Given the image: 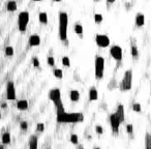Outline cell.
<instances>
[{
    "instance_id": "obj_23",
    "label": "cell",
    "mask_w": 151,
    "mask_h": 149,
    "mask_svg": "<svg viewBox=\"0 0 151 149\" xmlns=\"http://www.w3.org/2000/svg\"><path fill=\"white\" fill-rule=\"evenodd\" d=\"M74 31H76V33H77L79 36H82V34H83V26L80 24L74 25Z\"/></svg>"
},
{
    "instance_id": "obj_39",
    "label": "cell",
    "mask_w": 151,
    "mask_h": 149,
    "mask_svg": "<svg viewBox=\"0 0 151 149\" xmlns=\"http://www.w3.org/2000/svg\"><path fill=\"white\" fill-rule=\"evenodd\" d=\"M0 149H4V147H3V144L1 145V146H0Z\"/></svg>"
},
{
    "instance_id": "obj_19",
    "label": "cell",
    "mask_w": 151,
    "mask_h": 149,
    "mask_svg": "<svg viewBox=\"0 0 151 149\" xmlns=\"http://www.w3.org/2000/svg\"><path fill=\"white\" fill-rule=\"evenodd\" d=\"M38 20L42 24H47L48 23V14L45 12H40V15H38Z\"/></svg>"
},
{
    "instance_id": "obj_26",
    "label": "cell",
    "mask_w": 151,
    "mask_h": 149,
    "mask_svg": "<svg viewBox=\"0 0 151 149\" xmlns=\"http://www.w3.org/2000/svg\"><path fill=\"white\" fill-rule=\"evenodd\" d=\"M70 142H72V144H74V145L79 144V138H78L77 135L72 134V136H70Z\"/></svg>"
},
{
    "instance_id": "obj_21",
    "label": "cell",
    "mask_w": 151,
    "mask_h": 149,
    "mask_svg": "<svg viewBox=\"0 0 151 149\" xmlns=\"http://www.w3.org/2000/svg\"><path fill=\"white\" fill-rule=\"evenodd\" d=\"M10 133H4L2 135V144H10Z\"/></svg>"
},
{
    "instance_id": "obj_25",
    "label": "cell",
    "mask_w": 151,
    "mask_h": 149,
    "mask_svg": "<svg viewBox=\"0 0 151 149\" xmlns=\"http://www.w3.org/2000/svg\"><path fill=\"white\" fill-rule=\"evenodd\" d=\"M94 22L96 24H100L102 22V14H95L94 15Z\"/></svg>"
},
{
    "instance_id": "obj_1",
    "label": "cell",
    "mask_w": 151,
    "mask_h": 149,
    "mask_svg": "<svg viewBox=\"0 0 151 149\" xmlns=\"http://www.w3.org/2000/svg\"><path fill=\"white\" fill-rule=\"evenodd\" d=\"M84 120V115L82 113H67L63 112L57 114V121L60 123H78Z\"/></svg>"
},
{
    "instance_id": "obj_32",
    "label": "cell",
    "mask_w": 151,
    "mask_h": 149,
    "mask_svg": "<svg viewBox=\"0 0 151 149\" xmlns=\"http://www.w3.org/2000/svg\"><path fill=\"white\" fill-rule=\"evenodd\" d=\"M133 110L136 112H141V105L138 104V103L134 104V106H133Z\"/></svg>"
},
{
    "instance_id": "obj_12",
    "label": "cell",
    "mask_w": 151,
    "mask_h": 149,
    "mask_svg": "<svg viewBox=\"0 0 151 149\" xmlns=\"http://www.w3.org/2000/svg\"><path fill=\"white\" fill-rule=\"evenodd\" d=\"M28 42H29L30 47H37V46H40V37L36 34L30 35Z\"/></svg>"
},
{
    "instance_id": "obj_27",
    "label": "cell",
    "mask_w": 151,
    "mask_h": 149,
    "mask_svg": "<svg viewBox=\"0 0 151 149\" xmlns=\"http://www.w3.org/2000/svg\"><path fill=\"white\" fill-rule=\"evenodd\" d=\"M62 64L64 65V66H66V67L70 66V58L67 57V56H64V57L62 58Z\"/></svg>"
},
{
    "instance_id": "obj_42",
    "label": "cell",
    "mask_w": 151,
    "mask_h": 149,
    "mask_svg": "<svg viewBox=\"0 0 151 149\" xmlns=\"http://www.w3.org/2000/svg\"><path fill=\"white\" fill-rule=\"evenodd\" d=\"M94 1H96V2H97V1H100V0H94Z\"/></svg>"
},
{
    "instance_id": "obj_17",
    "label": "cell",
    "mask_w": 151,
    "mask_h": 149,
    "mask_svg": "<svg viewBox=\"0 0 151 149\" xmlns=\"http://www.w3.org/2000/svg\"><path fill=\"white\" fill-rule=\"evenodd\" d=\"M70 98L72 102H74V103L79 102V99H80L79 91H78V90H72L70 93Z\"/></svg>"
},
{
    "instance_id": "obj_10",
    "label": "cell",
    "mask_w": 151,
    "mask_h": 149,
    "mask_svg": "<svg viewBox=\"0 0 151 149\" xmlns=\"http://www.w3.org/2000/svg\"><path fill=\"white\" fill-rule=\"evenodd\" d=\"M6 97L8 100H15L16 99V89L14 82L10 81L6 85Z\"/></svg>"
},
{
    "instance_id": "obj_34",
    "label": "cell",
    "mask_w": 151,
    "mask_h": 149,
    "mask_svg": "<svg viewBox=\"0 0 151 149\" xmlns=\"http://www.w3.org/2000/svg\"><path fill=\"white\" fill-rule=\"evenodd\" d=\"M20 126H21V129H22V131H26L28 127V123L26 121H22L20 124Z\"/></svg>"
},
{
    "instance_id": "obj_33",
    "label": "cell",
    "mask_w": 151,
    "mask_h": 149,
    "mask_svg": "<svg viewBox=\"0 0 151 149\" xmlns=\"http://www.w3.org/2000/svg\"><path fill=\"white\" fill-rule=\"evenodd\" d=\"M95 132L98 135H102L104 134V128H102L100 125H96V126H95Z\"/></svg>"
},
{
    "instance_id": "obj_11",
    "label": "cell",
    "mask_w": 151,
    "mask_h": 149,
    "mask_svg": "<svg viewBox=\"0 0 151 149\" xmlns=\"http://www.w3.org/2000/svg\"><path fill=\"white\" fill-rule=\"evenodd\" d=\"M28 145H29V149H37V147H38V138H37V136H35V135L30 136Z\"/></svg>"
},
{
    "instance_id": "obj_14",
    "label": "cell",
    "mask_w": 151,
    "mask_h": 149,
    "mask_svg": "<svg viewBox=\"0 0 151 149\" xmlns=\"http://www.w3.org/2000/svg\"><path fill=\"white\" fill-rule=\"evenodd\" d=\"M98 98V92L95 87H91L89 89V100L94 102V100H97Z\"/></svg>"
},
{
    "instance_id": "obj_31",
    "label": "cell",
    "mask_w": 151,
    "mask_h": 149,
    "mask_svg": "<svg viewBox=\"0 0 151 149\" xmlns=\"http://www.w3.org/2000/svg\"><path fill=\"white\" fill-rule=\"evenodd\" d=\"M47 62H48V64H49L50 66H54L55 65V60H54V58H53L52 56H49V57H48Z\"/></svg>"
},
{
    "instance_id": "obj_29",
    "label": "cell",
    "mask_w": 151,
    "mask_h": 149,
    "mask_svg": "<svg viewBox=\"0 0 151 149\" xmlns=\"http://www.w3.org/2000/svg\"><path fill=\"white\" fill-rule=\"evenodd\" d=\"M126 131H127V134L129 135V137H133V133H134V126H133V124H127Z\"/></svg>"
},
{
    "instance_id": "obj_7",
    "label": "cell",
    "mask_w": 151,
    "mask_h": 149,
    "mask_svg": "<svg viewBox=\"0 0 151 149\" xmlns=\"http://www.w3.org/2000/svg\"><path fill=\"white\" fill-rule=\"evenodd\" d=\"M110 123H111V127H112V132L114 135H117L119 132V126H120V119L118 118V116L116 115V113L110 115Z\"/></svg>"
},
{
    "instance_id": "obj_13",
    "label": "cell",
    "mask_w": 151,
    "mask_h": 149,
    "mask_svg": "<svg viewBox=\"0 0 151 149\" xmlns=\"http://www.w3.org/2000/svg\"><path fill=\"white\" fill-rule=\"evenodd\" d=\"M135 22H136V25L138 27H142V26L145 24V16H144L143 14H141V12L137 14Z\"/></svg>"
},
{
    "instance_id": "obj_28",
    "label": "cell",
    "mask_w": 151,
    "mask_h": 149,
    "mask_svg": "<svg viewBox=\"0 0 151 149\" xmlns=\"http://www.w3.org/2000/svg\"><path fill=\"white\" fill-rule=\"evenodd\" d=\"M14 53H15V51H14V48L12 47L5 48V55H6V56H12Z\"/></svg>"
},
{
    "instance_id": "obj_5",
    "label": "cell",
    "mask_w": 151,
    "mask_h": 149,
    "mask_svg": "<svg viewBox=\"0 0 151 149\" xmlns=\"http://www.w3.org/2000/svg\"><path fill=\"white\" fill-rule=\"evenodd\" d=\"M131 86H133V72L128 70L124 72V76L122 78L121 83H120V90L128 91L131 89Z\"/></svg>"
},
{
    "instance_id": "obj_35",
    "label": "cell",
    "mask_w": 151,
    "mask_h": 149,
    "mask_svg": "<svg viewBox=\"0 0 151 149\" xmlns=\"http://www.w3.org/2000/svg\"><path fill=\"white\" fill-rule=\"evenodd\" d=\"M32 62H33V66H35V67H38L40 66V60L37 59L36 57H34L32 59Z\"/></svg>"
},
{
    "instance_id": "obj_15",
    "label": "cell",
    "mask_w": 151,
    "mask_h": 149,
    "mask_svg": "<svg viewBox=\"0 0 151 149\" xmlns=\"http://www.w3.org/2000/svg\"><path fill=\"white\" fill-rule=\"evenodd\" d=\"M116 115L118 116V118L120 119V121L123 122L124 119H125V115H124V107L122 105H119L118 108H117L116 111Z\"/></svg>"
},
{
    "instance_id": "obj_8",
    "label": "cell",
    "mask_w": 151,
    "mask_h": 149,
    "mask_svg": "<svg viewBox=\"0 0 151 149\" xmlns=\"http://www.w3.org/2000/svg\"><path fill=\"white\" fill-rule=\"evenodd\" d=\"M95 42L99 48H108L110 46V37L105 34H97L95 36Z\"/></svg>"
},
{
    "instance_id": "obj_4",
    "label": "cell",
    "mask_w": 151,
    "mask_h": 149,
    "mask_svg": "<svg viewBox=\"0 0 151 149\" xmlns=\"http://www.w3.org/2000/svg\"><path fill=\"white\" fill-rule=\"evenodd\" d=\"M94 68H95V79L100 80L104 78L105 72V59L102 56L97 55L94 61Z\"/></svg>"
},
{
    "instance_id": "obj_40",
    "label": "cell",
    "mask_w": 151,
    "mask_h": 149,
    "mask_svg": "<svg viewBox=\"0 0 151 149\" xmlns=\"http://www.w3.org/2000/svg\"><path fill=\"white\" fill-rule=\"evenodd\" d=\"M33 1H42V0H33Z\"/></svg>"
},
{
    "instance_id": "obj_18",
    "label": "cell",
    "mask_w": 151,
    "mask_h": 149,
    "mask_svg": "<svg viewBox=\"0 0 151 149\" xmlns=\"http://www.w3.org/2000/svg\"><path fill=\"white\" fill-rule=\"evenodd\" d=\"M6 8H8V12H15L17 10V2L15 0H10L8 2V5H6Z\"/></svg>"
},
{
    "instance_id": "obj_22",
    "label": "cell",
    "mask_w": 151,
    "mask_h": 149,
    "mask_svg": "<svg viewBox=\"0 0 151 149\" xmlns=\"http://www.w3.org/2000/svg\"><path fill=\"white\" fill-rule=\"evenodd\" d=\"M53 74H54L55 78H57V79H62L63 78V72L60 68H55Z\"/></svg>"
},
{
    "instance_id": "obj_37",
    "label": "cell",
    "mask_w": 151,
    "mask_h": 149,
    "mask_svg": "<svg viewBox=\"0 0 151 149\" xmlns=\"http://www.w3.org/2000/svg\"><path fill=\"white\" fill-rule=\"evenodd\" d=\"M78 149H84V147H83V145H80L79 148H78Z\"/></svg>"
},
{
    "instance_id": "obj_30",
    "label": "cell",
    "mask_w": 151,
    "mask_h": 149,
    "mask_svg": "<svg viewBox=\"0 0 151 149\" xmlns=\"http://www.w3.org/2000/svg\"><path fill=\"white\" fill-rule=\"evenodd\" d=\"M44 129H45V124H44V123L40 122V123L36 124V131H37V132L42 133V132H44Z\"/></svg>"
},
{
    "instance_id": "obj_9",
    "label": "cell",
    "mask_w": 151,
    "mask_h": 149,
    "mask_svg": "<svg viewBox=\"0 0 151 149\" xmlns=\"http://www.w3.org/2000/svg\"><path fill=\"white\" fill-rule=\"evenodd\" d=\"M110 54L116 61H121L122 56H123V52H122V48L120 46H112L110 49Z\"/></svg>"
},
{
    "instance_id": "obj_3",
    "label": "cell",
    "mask_w": 151,
    "mask_h": 149,
    "mask_svg": "<svg viewBox=\"0 0 151 149\" xmlns=\"http://www.w3.org/2000/svg\"><path fill=\"white\" fill-rule=\"evenodd\" d=\"M50 99L54 104L56 111H57V114H61V113L65 112L64 106H63V103H62L61 99V92L58 88H55V89H52L50 91Z\"/></svg>"
},
{
    "instance_id": "obj_20",
    "label": "cell",
    "mask_w": 151,
    "mask_h": 149,
    "mask_svg": "<svg viewBox=\"0 0 151 149\" xmlns=\"http://www.w3.org/2000/svg\"><path fill=\"white\" fill-rule=\"evenodd\" d=\"M145 149H151V134H146L145 136Z\"/></svg>"
},
{
    "instance_id": "obj_41",
    "label": "cell",
    "mask_w": 151,
    "mask_h": 149,
    "mask_svg": "<svg viewBox=\"0 0 151 149\" xmlns=\"http://www.w3.org/2000/svg\"><path fill=\"white\" fill-rule=\"evenodd\" d=\"M94 149H100V148H98V147H95V148H94Z\"/></svg>"
},
{
    "instance_id": "obj_38",
    "label": "cell",
    "mask_w": 151,
    "mask_h": 149,
    "mask_svg": "<svg viewBox=\"0 0 151 149\" xmlns=\"http://www.w3.org/2000/svg\"><path fill=\"white\" fill-rule=\"evenodd\" d=\"M54 1H55V2H61L62 0H54Z\"/></svg>"
},
{
    "instance_id": "obj_6",
    "label": "cell",
    "mask_w": 151,
    "mask_h": 149,
    "mask_svg": "<svg viewBox=\"0 0 151 149\" xmlns=\"http://www.w3.org/2000/svg\"><path fill=\"white\" fill-rule=\"evenodd\" d=\"M29 20L30 16L28 12H21L19 14V16H18V28H19V31H21V32L26 31Z\"/></svg>"
},
{
    "instance_id": "obj_24",
    "label": "cell",
    "mask_w": 151,
    "mask_h": 149,
    "mask_svg": "<svg viewBox=\"0 0 151 149\" xmlns=\"http://www.w3.org/2000/svg\"><path fill=\"white\" fill-rule=\"evenodd\" d=\"M131 54L133 57H138L139 56V52H138V48L136 46H131Z\"/></svg>"
},
{
    "instance_id": "obj_2",
    "label": "cell",
    "mask_w": 151,
    "mask_h": 149,
    "mask_svg": "<svg viewBox=\"0 0 151 149\" xmlns=\"http://www.w3.org/2000/svg\"><path fill=\"white\" fill-rule=\"evenodd\" d=\"M68 29V16L65 12H59V37L62 42L67 40Z\"/></svg>"
},
{
    "instance_id": "obj_16",
    "label": "cell",
    "mask_w": 151,
    "mask_h": 149,
    "mask_svg": "<svg viewBox=\"0 0 151 149\" xmlns=\"http://www.w3.org/2000/svg\"><path fill=\"white\" fill-rule=\"evenodd\" d=\"M17 108H18V110H20V111H25V110H27L28 102L26 99H20V100H18Z\"/></svg>"
},
{
    "instance_id": "obj_36",
    "label": "cell",
    "mask_w": 151,
    "mask_h": 149,
    "mask_svg": "<svg viewBox=\"0 0 151 149\" xmlns=\"http://www.w3.org/2000/svg\"><path fill=\"white\" fill-rule=\"evenodd\" d=\"M107 1H108L109 3H114L115 2V0H107Z\"/></svg>"
}]
</instances>
